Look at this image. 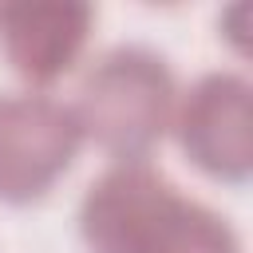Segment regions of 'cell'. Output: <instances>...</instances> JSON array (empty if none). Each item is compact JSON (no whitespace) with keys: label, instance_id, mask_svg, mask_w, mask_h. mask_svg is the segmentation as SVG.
Masks as SVG:
<instances>
[{"label":"cell","instance_id":"cell-1","mask_svg":"<svg viewBox=\"0 0 253 253\" xmlns=\"http://www.w3.org/2000/svg\"><path fill=\"white\" fill-rule=\"evenodd\" d=\"M91 253H241L237 229L150 162L107 166L79 202Z\"/></svg>","mask_w":253,"mask_h":253},{"label":"cell","instance_id":"cell-2","mask_svg":"<svg viewBox=\"0 0 253 253\" xmlns=\"http://www.w3.org/2000/svg\"><path fill=\"white\" fill-rule=\"evenodd\" d=\"M174 107L178 83L166 55L119 43L83 71L71 115L83 142H95L115 162H150V150L174 123Z\"/></svg>","mask_w":253,"mask_h":253},{"label":"cell","instance_id":"cell-3","mask_svg":"<svg viewBox=\"0 0 253 253\" xmlns=\"http://www.w3.org/2000/svg\"><path fill=\"white\" fill-rule=\"evenodd\" d=\"M83 130L71 103L43 91H4L0 95V202L28 206L40 202L75 162Z\"/></svg>","mask_w":253,"mask_h":253},{"label":"cell","instance_id":"cell-4","mask_svg":"<svg viewBox=\"0 0 253 253\" xmlns=\"http://www.w3.org/2000/svg\"><path fill=\"white\" fill-rule=\"evenodd\" d=\"M253 87L237 71H206L174 107L182 154L210 178L241 186L253 170Z\"/></svg>","mask_w":253,"mask_h":253},{"label":"cell","instance_id":"cell-5","mask_svg":"<svg viewBox=\"0 0 253 253\" xmlns=\"http://www.w3.org/2000/svg\"><path fill=\"white\" fill-rule=\"evenodd\" d=\"M91 24V4H0V55L20 79H28L32 87H47L79 63Z\"/></svg>","mask_w":253,"mask_h":253}]
</instances>
